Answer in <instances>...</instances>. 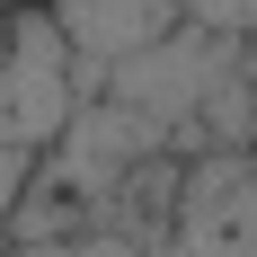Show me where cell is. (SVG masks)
I'll use <instances>...</instances> for the list:
<instances>
[{
	"mask_svg": "<svg viewBox=\"0 0 257 257\" xmlns=\"http://www.w3.org/2000/svg\"><path fill=\"white\" fill-rule=\"evenodd\" d=\"M80 115V62L62 45L53 9H18L9 18V53H0V151L45 160Z\"/></svg>",
	"mask_w": 257,
	"mask_h": 257,
	"instance_id": "6da1fadb",
	"label": "cell"
},
{
	"mask_svg": "<svg viewBox=\"0 0 257 257\" xmlns=\"http://www.w3.org/2000/svg\"><path fill=\"white\" fill-rule=\"evenodd\" d=\"M142 257H257V151H195Z\"/></svg>",
	"mask_w": 257,
	"mask_h": 257,
	"instance_id": "7a4b0ae2",
	"label": "cell"
},
{
	"mask_svg": "<svg viewBox=\"0 0 257 257\" xmlns=\"http://www.w3.org/2000/svg\"><path fill=\"white\" fill-rule=\"evenodd\" d=\"M53 27H62V45H71L80 62V98H98V80L115 71V62H133V53H151L178 36V0H45Z\"/></svg>",
	"mask_w": 257,
	"mask_h": 257,
	"instance_id": "3957f363",
	"label": "cell"
},
{
	"mask_svg": "<svg viewBox=\"0 0 257 257\" xmlns=\"http://www.w3.org/2000/svg\"><path fill=\"white\" fill-rule=\"evenodd\" d=\"M0 257H142V239H124V231H80V239H18V248H0Z\"/></svg>",
	"mask_w": 257,
	"mask_h": 257,
	"instance_id": "277c9868",
	"label": "cell"
},
{
	"mask_svg": "<svg viewBox=\"0 0 257 257\" xmlns=\"http://www.w3.org/2000/svg\"><path fill=\"white\" fill-rule=\"evenodd\" d=\"M186 27H204V36H231V45H248L257 36V0H178Z\"/></svg>",
	"mask_w": 257,
	"mask_h": 257,
	"instance_id": "5b68a950",
	"label": "cell"
},
{
	"mask_svg": "<svg viewBox=\"0 0 257 257\" xmlns=\"http://www.w3.org/2000/svg\"><path fill=\"white\" fill-rule=\"evenodd\" d=\"M27 186H36V151H0V231H9V213L27 204Z\"/></svg>",
	"mask_w": 257,
	"mask_h": 257,
	"instance_id": "8992f818",
	"label": "cell"
},
{
	"mask_svg": "<svg viewBox=\"0 0 257 257\" xmlns=\"http://www.w3.org/2000/svg\"><path fill=\"white\" fill-rule=\"evenodd\" d=\"M239 80H248V98H257V36L239 45Z\"/></svg>",
	"mask_w": 257,
	"mask_h": 257,
	"instance_id": "52a82bcc",
	"label": "cell"
},
{
	"mask_svg": "<svg viewBox=\"0 0 257 257\" xmlns=\"http://www.w3.org/2000/svg\"><path fill=\"white\" fill-rule=\"evenodd\" d=\"M0 9H45V0H0Z\"/></svg>",
	"mask_w": 257,
	"mask_h": 257,
	"instance_id": "ba28073f",
	"label": "cell"
}]
</instances>
